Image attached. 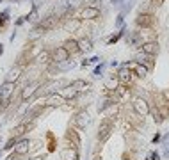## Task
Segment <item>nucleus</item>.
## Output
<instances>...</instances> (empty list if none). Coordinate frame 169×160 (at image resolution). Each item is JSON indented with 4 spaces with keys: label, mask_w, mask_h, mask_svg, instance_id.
<instances>
[{
    "label": "nucleus",
    "mask_w": 169,
    "mask_h": 160,
    "mask_svg": "<svg viewBox=\"0 0 169 160\" xmlns=\"http://www.w3.org/2000/svg\"><path fill=\"white\" fill-rule=\"evenodd\" d=\"M59 20H61V16L59 14H48L46 18H43V21L37 25V29H36V32H39V30H52V29H55L57 27V23H59Z\"/></svg>",
    "instance_id": "nucleus-1"
},
{
    "label": "nucleus",
    "mask_w": 169,
    "mask_h": 160,
    "mask_svg": "<svg viewBox=\"0 0 169 160\" xmlns=\"http://www.w3.org/2000/svg\"><path fill=\"white\" fill-rule=\"evenodd\" d=\"M134 109H135V112L139 114V116H146V114L150 112V105H148V101L142 100V98H135Z\"/></svg>",
    "instance_id": "nucleus-2"
},
{
    "label": "nucleus",
    "mask_w": 169,
    "mask_h": 160,
    "mask_svg": "<svg viewBox=\"0 0 169 160\" xmlns=\"http://www.w3.org/2000/svg\"><path fill=\"white\" fill-rule=\"evenodd\" d=\"M135 23L139 27H151L153 25V16L151 14H148V13H139V16L135 18Z\"/></svg>",
    "instance_id": "nucleus-3"
},
{
    "label": "nucleus",
    "mask_w": 169,
    "mask_h": 160,
    "mask_svg": "<svg viewBox=\"0 0 169 160\" xmlns=\"http://www.w3.org/2000/svg\"><path fill=\"white\" fill-rule=\"evenodd\" d=\"M70 59V54H68V50L64 48V47H59L55 52H54V61L57 62V64H62V62H66Z\"/></svg>",
    "instance_id": "nucleus-4"
},
{
    "label": "nucleus",
    "mask_w": 169,
    "mask_h": 160,
    "mask_svg": "<svg viewBox=\"0 0 169 160\" xmlns=\"http://www.w3.org/2000/svg\"><path fill=\"white\" fill-rule=\"evenodd\" d=\"M128 70H134L135 71V75L137 77H141V78H144L146 75H148V68L146 66H142V64H137V62H128V64H125Z\"/></svg>",
    "instance_id": "nucleus-5"
},
{
    "label": "nucleus",
    "mask_w": 169,
    "mask_h": 160,
    "mask_svg": "<svg viewBox=\"0 0 169 160\" xmlns=\"http://www.w3.org/2000/svg\"><path fill=\"white\" fill-rule=\"evenodd\" d=\"M111 132H112V123H111V121H103L101 126H100V132H98V139H100V141H105V139L111 135Z\"/></svg>",
    "instance_id": "nucleus-6"
},
{
    "label": "nucleus",
    "mask_w": 169,
    "mask_h": 160,
    "mask_svg": "<svg viewBox=\"0 0 169 160\" xmlns=\"http://www.w3.org/2000/svg\"><path fill=\"white\" fill-rule=\"evenodd\" d=\"M14 91V84L13 82H4L0 85V100H7Z\"/></svg>",
    "instance_id": "nucleus-7"
},
{
    "label": "nucleus",
    "mask_w": 169,
    "mask_h": 160,
    "mask_svg": "<svg viewBox=\"0 0 169 160\" xmlns=\"http://www.w3.org/2000/svg\"><path fill=\"white\" fill-rule=\"evenodd\" d=\"M141 48H142V54L155 55V54L158 52V43H155V41H150V43H144Z\"/></svg>",
    "instance_id": "nucleus-8"
},
{
    "label": "nucleus",
    "mask_w": 169,
    "mask_h": 160,
    "mask_svg": "<svg viewBox=\"0 0 169 160\" xmlns=\"http://www.w3.org/2000/svg\"><path fill=\"white\" fill-rule=\"evenodd\" d=\"M77 94H78V91H77V89H73V87H71V84H70V85H66L64 89L61 91V94H59V96H61L62 100H71V98H75Z\"/></svg>",
    "instance_id": "nucleus-9"
},
{
    "label": "nucleus",
    "mask_w": 169,
    "mask_h": 160,
    "mask_svg": "<svg viewBox=\"0 0 169 160\" xmlns=\"http://www.w3.org/2000/svg\"><path fill=\"white\" fill-rule=\"evenodd\" d=\"M100 16V9L98 7H86L82 11V18H86V20H94Z\"/></svg>",
    "instance_id": "nucleus-10"
},
{
    "label": "nucleus",
    "mask_w": 169,
    "mask_h": 160,
    "mask_svg": "<svg viewBox=\"0 0 169 160\" xmlns=\"http://www.w3.org/2000/svg\"><path fill=\"white\" fill-rule=\"evenodd\" d=\"M20 75H22V68L16 66V68H13V70H9V73L6 75V82H13L14 84L20 78Z\"/></svg>",
    "instance_id": "nucleus-11"
},
{
    "label": "nucleus",
    "mask_w": 169,
    "mask_h": 160,
    "mask_svg": "<svg viewBox=\"0 0 169 160\" xmlns=\"http://www.w3.org/2000/svg\"><path fill=\"white\" fill-rule=\"evenodd\" d=\"M130 78H132L130 70H128L126 66H123L121 70H119V73H118V80H119L121 84H126V82H130Z\"/></svg>",
    "instance_id": "nucleus-12"
},
{
    "label": "nucleus",
    "mask_w": 169,
    "mask_h": 160,
    "mask_svg": "<svg viewBox=\"0 0 169 160\" xmlns=\"http://www.w3.org/2000/svg\"><path fill=\"white\" fill-rule=\"evenodd\" d=\"M135 62H137V64H144L148 70H150V68L153 66V62H151V55H148V54H139Z\"/></svg>",
    "instance_id": "nucleus-13"
},
{
    "label": "nucleus",
    "mask_w": 169,
    "mask_h": 160,
    "mask_svg": "<svg viewBox=\"0 0 169 160\" xmlns=\"http://www.w3.org/2000/svg\"><path fill=\"white\" fill-rule=\"evenodd\" d=\"M39 87V84L37 82H34V84H30V85H27L25 89H23V93H22V100H27V98H30L34 93H36V89Z\"/></svg>",
    "instance_id": "nucleus-14"
},
{
    "label": "nucleus",
    "mask_w": 169,
    "mask_h": 160,
    "mask_svg": "<svg viewBox=\"0 0 169 160\" xmlns=\"http://www.w3.org/2000/svg\"><path fill=\"white\" fill-rule=\"evenodd\" d=\"M64 48L68 50V54H77V52H80L78 41H75V39H68V41L64 43Z\"/></svg>",
    "instance_id": "nucleus-15"
},
{
    "label": "nucleus",
    "mask_w": 169,
    "mask_h": 160,
    "mask_svg": "<svg viewBox=\"0 0 169 160\" xmlns=\"http://www.w3.org/2000/svg\"><path fill=\"white\" fill-rule=\"evenodd\" d=\"M14 151H16L18 155H25V153H29V141H20V142L14 146Z\"/></svg>",
    "instance_id": "nucleus-16"
},
{
    "label": "nucleus",
    "mask_w": 169,
    "mask_h": 160,
    "mask_svg": "<svg viewBox=\"0 0 169 160\" xmlns=\"http://www.w3.org/2000/svg\"><path fill=\"white\" fill-rule=\"evenodd\" d=\"M78 48H80V50H84V52H89V50L93 48V41H91L89 37L80 39V41H78Z\"/></svg>",
    "instance_id": "nucleus-17"
},
{
    "label": "nucleus",
    "mask_w": 169,
    "mask_h": 160,
    "mask_svg": "<svg viewBox=\"0 0 169 160\" xmlns=\"http://www.w3.org/2000/svg\"><path fill=\"white\" fill-rule=\"evenodd\" d=\"M128 41H130V44H134V47H142V43H141V32H134Z\"/></svg>",
    "instance_id": "nucleus-18"
},
{
    "label": "nucleus",
    "mask_w": 169,
    "mask_h": 160,
    "mask_svg": "<svg viewBox=\"0 0 169 160\" xmlns=\"http://www.w3.org/2000/svg\"><path fill=\"white\" fill-rule=\"evenodd\" d=\"M125 32H126V27H125V25H123V27H121V30H119V32H118V34H114V36H112V37H111V39H109V41H107V43H109V44H114V43H116V41H119V39H121V36H123V34H125Z\"/></svg>",
    "instance_id": "nucleus-19"
},
{
    "label": "nucleus",
    "mask_w": 169,
    "mask_h": 160,
    "mask_svg": "<svg viewBox=\"0 0 169 160\" xmlns=\"http://www.w3.org/2000/svg\"><path fill=\"white\" fill-rule=\"evenodd\" d=\"M86 85H87V84L84 82V80H75V82L71 84V87H73V89H77L78 93H80V91H84V89H86Z\"/></svg>",
    "instance_id": "nucleus-20"
},
{
    "label": "nucleus",
    "mask_w": 169,
    "mask_h": 160,
    "mask_svg": "<svg viewBox=\"0 0 169 160\" xmlns=\"http://www.w3.org/2000/svg\"><path fill=\"white\" fill-rule=\"evenodd\" d=\"M25 130H27V125L23 123V125H20V126H16V128L13 130V135H14V137H20L22 133H25Z\"/></svg>",
    "instance_id": "nucleus-21"
},
{
    "label": "nucleus",
    "mask_w": 169,
    "mask_h": 160,
    "mask_svg": "<svg viewBox=\"0 0 169 160\" xmlns=\"http://www.w3.org/2000/svg\"><path fill=\"white\" fill-rule=\"evenodd\" d=\"M87 118H89V116H87V114H84V112H82V114H80V116H78V125H80V126H84V125H86V123H87Z\"/></svg>",
    "instance_id": "nucleus-22"
},
{
    "label": "nucleus",
    "mask_w": 169,
    "mask_h": 160,
    "mask_svg": "<svg viewBox=\"0 0 169 160\" xmlns=\"http://www.w3.org/2000/svg\"><path fill=\"white\" fill-rule=\"evenodd\" d=\"M116 84H118V78H114V77H112V78L107 82V87H109V89H112V87H116Z\"/></svg>",
    "instance_id": "nucleus-23"
},
{
    "label": "nucleus",
    "mask_w": 169,
    "mask_h": 160,
    "mask_svg": "<svg viewBox=\"0 0 169 160\" xmlns=\"http://www.w3.org/2000/svg\"><path fill=\"white\" fill-rule=\"evenodd\" d=\"M103 68H105V64L101 62V64H100V66L96 68V70H94V75H96V77H100V75H101V71H103Z\"/></svg>",
    "instance_id": "nucleus-24"
},
{
    "label": "nucleus",
    "mask_w": 169,
    "mask_h": 160,
    "mask_svg": "<svg viewBox=\"0 0 169 160\" xmlns=\"http://www.w3.org/2000/svg\"><path fill=\"white\" fill-rule=\"evenodd\" d=\"M123 18H125V14H119V16H118V20H116V25H121V27H123Z\"/></svg>",
    "instance_id": "nucleus-25"
},
{
    "label": "nucleus",
    "mask_w": 169,
    "mask_h": 160,
    "mask_svg": "<svg viewBox=\"0 0 169 160\" xmlns=\"http://www.w3.org/2000/svg\"><path fill=\"white\" fill-rule=\"evenodd\" d=\"M46 59H48V54H46V52H43V54L39 55V61H43V62H48Z\"/></svg>",
    "instance_id": "nucleus-26"
},
{
    "label": "nucleus",
    "mask_w": 169,
    "mask_h": 160,
    "mask_svg": "<svg viewBox=\"0 0 169 160\" xmlns=\"http://www.w3.org/2000/svg\"><path fill=\"white\" fill-rule=\"evenodd\" d=\"M150 160H160L158 153H151V155H150Z\"/></svg>",
    "instance_id": "nucleus-27"
},
{
    "label": "nucleus",
    "mask_w": 169,
    "mask_h": 160,
    "mask_svg": "<svg viewBox=\"0 0 169 160\" xmlns=\"http://www.w3.org/2000/svg\"><path fill=\"white\" fill-rule=\"evenodd\" d=\"M87 62H91V64H94V62H100V57H91Z\"/></svg>",
    "instance_id": "nucleus-28"
},
{
    "label": "nucleus",
    "mask_w": 169,
    "mask_h": 160,
    "mask_svg": "<svg viewBox=\"0 0 169 160\" xmlns=\"http://www.w3.org/2000/svg\"><path fill=\"white\" fill-rule=\"evenodd\" d=\"M158 141H160V135H158V133H157V135H155V137H153V142H158Z\"/></svg>",
    "instance_id": "nucleus-29"
},
{
    "label": "nucleus",
    "mask_w": 169,
    "mask_h": 160,
    "mask_svg": "<svg viewBox=\"0 0 169 160\" xmlns=\"http://www.w3.org/2000/svg\"><path fill=\"white\" fill-rule=\"evenodd\" d=\"M4 54V47H2V44H0V55H2Z\"/></svg>",
    "instance_id": "nucleus-30"
},
{
    "label": "nucleus",
    "mask_w": 169,
    "mask_h": 160,
    "mask_svg": "<svg viewBox=\"0 0 169 160\" xmlns=\"http://www.w3.org/2000/svg\"><path fill=\"white\" fill-rule=\"evenodd\" d=\"M0 2H2V0H0Z\"/></svg>",
    "instance_id": "nucleus-31"
}]
</instances>
